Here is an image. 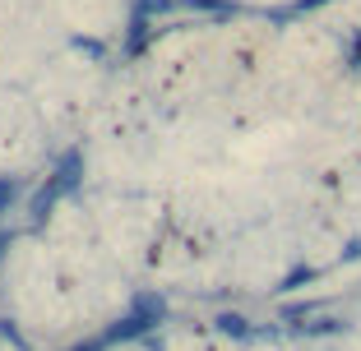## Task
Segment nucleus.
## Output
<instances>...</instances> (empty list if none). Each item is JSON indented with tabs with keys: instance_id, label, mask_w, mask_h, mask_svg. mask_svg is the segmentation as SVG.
<instances>
[{
	"instance_id": "nucleus-6",
	"label": "nucleus",
	"mask_w": 361,
	"mask_h": 351,
	"mask_svg": "<svg viewBox=\"0 0 361 351\" xmlns=\"http://www.w3.org/2000/svg\"><path fill=\"white\" fill-rule=\"evenodd\" d=\"M0 250H5V236H0Z\"/></svg>"
},
{
	"instance_id": "nucleus-4",
	"label": "nucleus",
	"mask_w": 361,
	"mask_h": 351,
	"mask_svg": "<svg viewBox=\"0 0 361 351\" xmlns=\"http://www.w3.org/2000/svg\"><path fill=\"white\" fill-rule=\"evenodd\" d=\"M171 5H176V0H139V14L149 19V14H158V10H171Z\"/></svg>"
},
{
	"instance_id": "nucleus-5",
	"label": "nucleus",
	"mask_w": 361,
	"mask_h": 351,
	"mask_svg": "<svg viewBox=\"0 0 361 351\" xmlns=\"http://www.w3.org/2000/svg\"><path fill=\"white\" fill-rule=\"evenodd\" d=\"M315 5H324V0H301L297 10H315Z\"/></svg>"
},
{
	"instance_id": "nucleus-3",
	"label": "nucleus",
	"mask_w": 361,
	"mask_h": 351,
	"mask_svg": "<svg viewBox=\"0 0 361 351\" xmlns=\"http://www.w3.org/2000/svg\"><path fill=\"white\" fill-rule=\"evenodd\" d=\"M218 324H223V333H236V338H245V333H250V328H245V319H236V314H223Z\"/></svg>"
},
{
	"instance_id": "nucleus-1",
	"label": "nucleus",
	"mask_w": 361,
	"mask_h": 351,
	"mask_svg": "<svg viewBox=\"0 0 361 351\" xmlns=\"http://www.w3.org/2000/svg\"><path fill=\"white\" fill-rule=\"evenodd\" d=\"M79 171H84V153H65L61 158V167H56V185H61L65 194L79 185Z\"/></svg>"
},
{
	"instance_id": "nucleus-2",
	"label": "nucleus",
	"mask_w": 361,
	"mask_h": 351,
	"mask_svg": "<svg viewBox=\"0 0 361 351\" xmlns=\"http://www.w3.org/2000/svg\"><path fill=\"white\" fill-rule=\"evenodd\" d=\"M19 194H23L19 181H5V176H0V213H10L14 203H19Z\"/></svg>"
}]
</instances>
